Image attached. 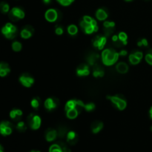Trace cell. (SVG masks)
<instances>
[{
	"label": "cell",
	"mask_w": 152,
	"mask_h": 152,
	"mask_svg": "<svg viewBox=\"0 0 152 152\" xmlns=\"http://www.w3.org/2000/svg\"><path fill=\"white\" fill-rule=\"evenodd\" d=\"M145 60L148 62L149 65H152V54L151 53H147L146 56H145Z\"/></svg>",
	"instance_id": "f35d334b"
},
{
	"label": "cell",
	"mask_w": 152,
	"mask_h": 152,
	"mask_svg": "<svg viewBox=\"0 0 152 152\" xmlns=\"http://www.w3.org/2000/svg\"><path fill=\"white\" fill-rule=\"evenodd\" d=\"M96 16L99 20L102 21L107 19V17H108V13L103 9H99L96 12Z\"/></svg>",
	"instance_id": "d6986e66"
},
{
	"label": "cell",
	"mask_w": 152,
	"mask_h": 152,
	"mask_svg": "<svg viewBox=\"0 0 152 152\" xmlns=\"http://www.w3.org/2000/svg\"><path fill=\"white\" fill-rule=\"evenodd\" d=\"M12 48H13V50L16 52L20 51V50H22V44H21L19 42H13V44H12Z\"/></svg>",
	"instance_id": "4316f807"
},
{
	"label": "cell",
	"mask_w": 152,
	"mask_h": 152,
	"mask_svg": "<svg viewBox=\"0 0 152 152\" xmlns=\"http://www.w3.org/2000/svg\"><path fill=\"white\" fill-rule=\"evenodd\" d=\"M137 45L140 47H142V46H143V47H147V46L148 45V41H147L145 39H142L140 40V41L138 42Z\"/></svg>",
	"instance_id": "8d00e7d4"
},
{
	"label": "cell",
	"mask_w": 152,
	"mask_h": 152,
	"mask_svg": "<svg viewBox=\"0 0 152 152\" xmlns=\"http://www.w3.org/2000/svg\"><path fill=\"white\" fill-rule=\"evenodd\" d=\"M57 144L61 147V148H62L63 152H71V150L68 148V145H67L65 142H64L63 141H59V142H57Z\"/></svg>",
	"instance_id": "83f0119b"
},
{
	"label": "cell",
	"mask_w": 152,
	"mask_h": 152,
	"mask_svg": "<svg viewBox=\"0 0 152 152\" xmlns=\"http://www.w3.org/2000/svg\"><path fill=\"white\" fill-rule=\"evenodd\" d=\"M140 60L141 59H140L139 58L137 57L134 53H132V54H131L130 56H129V61H130V62L132 65H137V64L140 62Z\"/></svg>",
	"instance_id": "484cf974"
},
{
	"label": "cell",
	"mask_w": 152,
	"mask_h": 152,
	"mask_svg": "<svg viewBox=\"0 0 152 152\" xmlns=\"http://www.w3.org/2000/svg\"><path fill=\"white\" fill-rule=\"evenodd\" d=\"M49 152H63L62 151L61 147L58 145L57 143L53 144L50 147V149H49Z\"/></svg>",
	"instance_id": "f1b7e54d"
},
{
	"label": "cell",
	"mask_w": 152,
	"mask_h": 152,
	"mask_svg": "<svg viewBox=\"0 0 152 152\" xmlns=\"http://www.w3.org/2000/svg\"><path fill=\"white\" fill-rule=\"evenodd\" d=\"M66 137L67 142H68V143L71 145H74L75 144H77V142H78V135H77V134L76 133V132H73V131L68 132Z\"/></svg>",
	"instance_id": "8fae6325"
},
{
	"label": "cell",
	"mask_w": 152,
	"mask_h": 152,
	"mask_svg": "<svg viewBox=\"0 0 152 152\" xmlns=\"http://www.w3.org/2000/svg\"><path fill=\"white\" fill-rule=\"evenodd\" d=\"M24 17H25V13L19 7H13L11 10L9 11V18L13 22H16L19 19H23Z\"/></svg>",
	"instance_id": "277c9868"
},
{
	"label": "cell",
	"mask_w": 152,
	"mask_h": 152,
	"mask_svg": "<svg viewBox=\"0 0 152 152\" xmlns=\"http://www.w3.org/2000/svg\"><path fill=\"white\" fill-rule=\"evenodd\" d=\"M45 19L50 22H55L58 19V12L54 9H49L45 13Z\"/></svg>",
	"instance_id": "30bf717a"
},
{
	"label": "cell",
	"mask_w": 152,
	"mask_h": 152,
	"mask_svg": "<svg viewBox=\"0 0 152 152\" xmlns=\"http://www.w3.org/2000/svg\"><path fill=\"white\" fill-rule=\"evenodd\" d=\"M84 108L87 111H93L95 108V105L94 103H88V104H84Z\"/></svg>",
	"instance_id": "d6a6232c"
},
{
	"label": "cell",
	"mask_w": 152,
	"mask_h": 152,
	"mask_svg": "<svg viewBox=\"0 0 152 152\" xmlns=\"http://www.w3.org/2000/svg\"><path fill=\"white\" fill-rule=\"evenodd\" d=\"M83 20H84L85 22H87V23H91V22H92V20H93V19H92L91 16H85L84 17H83Z\"/></svg>",
	"instance_id": "ab89813d"
},
{
	"label": "cell",
	"mask_w": 152,
	"mask_h": 152,
	"mask_svg": "<svg viewBox=\"0 0 152 152\" xmlns=\"http://www.w3.org/2000/svg\"><path fill=\"white\" fill-rule=\"evenodd\" d=\"M43 2L45 3V4H50V2H51V0H43Z\"/></svg>",
	"instance_id": "bcb514c9"
},
{
	"label": "cell",
	"mask_w": 152,
	"mask_h": 152,
	"mask_svg": "<svg viewBox=\"0 0 152 152\" xmlns=\"http://www.w3.org/2000/svg\"><path fill=\"white\" fill-rule=\"evenodd\" d=\"M77 73L78 76H88L89 74V68L86 64H81L78 66L77 69Z\"/></svg>",
	"instance_id": "4fadbf2b"
},
{
	"label": "cell",
	"mask_w": 152,
	"mask_h": 152,
	"mask_svg": "<svg viewBox=\"0 0 152 152\" xmlns=\"http://www.w3.org/2000/svg\"><path fill=\"white\" fill-rule=\"evenodd\" d=\"M103 25L105 28H114L115 24H114V22H109V21H107V22H104Z\"/></svg>",
	"instance_id": "74e56055"
},
{
	"label": "cell",
	"mask_w": 152,
	"mask_h": 152,
	"mask_svg": "<svg viewBox=\"0 0 152 152\" xmlns=\"http://www.w3.org/2000/svg\"><path fill=\"white\" fill-rule=\"evenodd\" d=\"M118 40H119V37H118V36H117V35L113 36V37H112V41L114 42H115L118 41Z\"/></svg>",
	"instance_id": "7bdbcfd3"
},
{
	"label": "cell",
	"mask_w": 152,
	"mask_h": 152,
	"mask_svg": "<svg viewBox=\"0 0 152 152\" xmlns=\"http://www.w3.org/2000/svg\"><path fill=\"white\" fill-rule=\"evenodd\" d=\"M34 29L31 25H26L21 31V37L23 39H28L32 36Z\"/></svg>",
	"instance_id": "7c38bea8"
},
{
	"label": "cell",
	"mask_w": 152,
	"mask_h": 152,
	"mask_svg": "<svg viewBox=\"0 0 152 152\" xmlns=\"http://www.w3.org/2000/svg\"><path fill=\"white\" fill-rule=\"evenodd\" d=\"M10 69L8 64L4 62H0V77H6L10 73Z\"/></svg>",
	"instance_id": "9a60e30c"
},
{
	"label": "cell",
	"mask_w": 152,
	"mask_h": 152,
	"mask_svg": "<svg viewBox=\"0 0 152 152\" xmlns=\"http://www.w3.org/2000/svg\"><path fill=\"white\" fill-rule=\"evenodd\" d=\"M103 128V123L100 121H94L91 124V131L93 133L97 134Z\"/></svg>",
	"instance_id": "e0dca14e"
},
{
	"label": "cell",
	"mask_w": 152,
	"mask_h": 152,
	"mask_svg": "<svg viewBox=\"0 0 152 152\" xmlns=\"http://www.w3.org/2000/svg\"><path fill=\"white\" fill-rule=\"evenodd\" d=\"M76 105H77V103H76V100L68 101V102L66 103V105H65V111H68V110L71 109V108H75Z\"/></svg>",
	"instance_id": "d4e9b609"
},
{
	"label": "cell",
	"mask_w": 152,
	"mask_h": 152,
	"mask_svg": "<svg viewBox=\"0 0 152 152\" xmlns=\"http://www.w3.org/2000/svg\"><path fill=\"white\" fill-rule=\"evenodd\" d=\"M90 24L92 25V26L94 27H94H96V25H97V22H96V21L94 20V19H93V20H92V22H91Z\"/></svg>",
	"instance_id": "ee69618b"
},
{
	"label": "cell",
	"mask_w": 152,
	"mask_h": 152,
	"mask_svg": "<svg viewBox=\"0 0 152 152\" xmlns=\"http://www.w3.org/2000/svg\"><path fill=\"white\" fill-rule=\"evenodd\" d=\"M106 37H102V36H96L93 39V45L95 48H97L99 50L103 48L106 43Z\"/></svg>",
	"instance_id": "ba28073f"
},
{
	"label": "cell",
	"mask_w": 152,
	"mask_h": 152,
	"mask_svg": "<svg viewBox=\"0 0 152 152\" xmlns=\"http://www.w3.org/2000/svg\"><path fill=\"white\" fill-rule=\"evenodd\" d=\"M59 104V100L58 99L55 97H52V98H48L45 100V108H47L48 110L49 111H51V110L54 109L56 106Z\"/></svg>",
	"instance_id": "9c48e42d"
},
{
	"label": "cell",
	"mask_w": 152,
	"mask_h": 152,
	"mask_svg": "<svg viewBox=\"0 0 152 152\" xmlns=\"http://www.w3.org/2000/svg\"><path fill=\"white\" fill-rule=\"evenodd\" d=\"M57 1H59L62 5L63 6H68L69 4H71L74 0H56Z\"/></svg>",
	"instance_id": "d590c367"
},
{
	"label": "cell",
	"mask_w": 152,
	"mask_h": 152,
	"mask_svg": "<svg viewBox=\"0 0 152 152\" xmlns=\"http://www.w3.org/2000/svg\"><path fill=\"white\" fill-rule=\"evenodd\" d=\"M55 32H56V34H57V35H62V34H63V29H62L61 27H58V28H56Z\"/></svg>",
	"instance_id": "60d3db41"
},
{
	"label": "cell",
	"mask_w": 152,
	"mask_h": 152,
	"mask_svg": "<svg viewBox=\"0 0 152 152\" xmlns=\"http://www.w3.org/2000/svg\"><path fill=\"white\" fill-rule=\"evenodd\" d=\"M118 37H119V39H120V41L123 42V45H126L127 44V39H128L127 34L124 32H120V34H119Z\"/></svg>",
	"instance_id": "f546056e"
},
{
	"label": "cell",
	"mask_w": 152,
	"mask_h": 152,
	"mask_svg": "<svg viewBox=\"0 0 152 152\" xmlns=\"http://www.w3.org/2000/svg\"><path fill=\"white\" fill-rule=\"evenodd\" d=\"M109 100H111L120 110H124L126 107V102L124 99L120 97V96H107Z\"/></svg>",
	"instance_id": "8992f818"
},
{
	"label": "cell",
	"mask_w": 152,
	"mask_h": 152,
	"mask_svg": "<svg viewBox=\"0 0 152 152\" xmlns=\"http://www.w3.org/2000/svg\"><path fill=\"white\" fill-rule=\"evenodd\" d=\"M126 1H132V0H126Z\"/></svg>",
	"instance_id": "f907efd6"
},
{
	"label": "cell",
	"mask_w": 152,
	"mask_h": 152,
	"mask_svg": "<svg viewBox=\"0 0 152 152\" xmlns=\"http://www.w3.org/2000/svg\"><path fill=\"white\" fill-rule=\"evenodd\" d=\"M134 54L135 56H137V57L139 58L140 59H142V56H143V55H142V52H140V51L135 52V53H134Z\"/></svg>",
	"instance_id": "b9f144b4"
},
{
	"label": "cell",
	"mask_w": 152,
	"mask_h": 152,
	"mask_svg": "<svg viewBox=\"0 0 152 152\" xmlns=\"http://www.w3.org/2000/svg\"><path fill=\"white\" fill-rule=\"evenodd\" d=\"M93 75L94 77H102L104 76V71L101 67L98 66H95L94 69V72H93Z\"/></svg>",
	"instance_id": "44dd1931"
},
{
	"label": "cell",
	"mask_w": 152,
	"mask_h": 152,
	"mask_svg": "<svg viewBox=\"0 0 152 152\" xmlns=\"http://www.w3.org/2000/svg\"><path fill=\"white\" fill-rule=\"evenodd\" d=\"M84 31L86 33V34H92L93 32H94V27L92 26L91 24H89V25H88L86 28H85Z\"/></svg>",
	"instance_id": "e575fe53"
},
{
	"label": "cell",
	"mask_w": 152,
	"mask_h": 152,
	"mask_svg": "<svg viewBox=\"0 0 152 152\" xmlns=\"http://www.w3.org/2000/svg\"><path fill=\"white\" fill-rule=\"evenodd\" d=\"M0 152H4V148L1 146V145H0Z\"/></svg>",
	"instance_id": "7dc6e473"
},
{
	"label": "cell",
	"mask_w": 152,
	"mask_h": 152,
	"mask_svg": "<svg viewBox=\"0 0 152 152\" xmlns=\"http://www.w3.org/2000/svg\"><path fill=\"white\" fill-rule=\"evenodd\" d=\"M22 116V111L19 109H13L10 112V117L14 121H19Z\"/></svg>",
	"instance_id": "2e32d148"
},
{
	"label": "cell",
	"mask_w": 152,
	"mask_h": 152,
	"mask_svg": "<svg viewBox=\"0 0 152 152\" xmlns=\"http://www.w3.org/2000/svg\"><path fill=\"white\" fill-rule=\"evenodd\" d=\"M116 68H117V71L119 73H120V74H125L129 70V66L125 62H120V63H118L117 65Z\"/></svg>",
	"instance_id": "ac0fdd59"
},
{
	"label": "cell",
	"mask_w": 152,
	"mask_h": 152,
	"mask_svg": "<svg viewBox=\"0 0 152 152\" xmlns=\"http://www.w3.org/2000/svg\"><path fill=\"white\" fill-rule=\"evenodd\" d=\"M68 130H67V129L65 127H64V126H61V127L59 128V129H58L57 131V135L60 138H64L65 136H67V134H68Z\"/></svg>",
	"instance_id": "603a6c76"
},
{
	"label": "cell",
	"mask_w": 152,
	"mask_h": 152,
	"mask_svg": "<svg viewBox=\"0 0 152 152\" xmlns=\"http://www.w3.org/2000/svg\"><path fill=\"white\" fill-rule=\"evenodd\" d=\"M30 152H40V151H30Z\"/></svg>",
	"instance_id": "681fc988"
},
{
	"label": "cell",
	"mask_w": 152,
	"mask_h": 152,
	"mask_svg": "<svg viewBox=\"0 0 152 152\" xmlns=\"http://www.w3.org/2000/svg\"><path fill=\"white\" fill-rule=\"evenodd\" d=\"M149 113H150V117H151V118L152 119V107L151 108V109H150Z\"/></svg>",
	"instance_id": "c3c4849f"
},
{
	"label": "cell",
	"mask_w": 152,
	"mask_h": 152,
	"mask_svg": "<svg viewBox=\"0 0 152 152\" xmlns=\"http://www.w3.org/2000/svg\"><path fill=\"white\" fill-rule=\"evenodd\" d=\"M119 57V53L112 49H105L102 53V62L106 65H111L115 63Z\"/></svg>",
	"instance_id": "6da1fadb"
},
{
	"label": "cell",
	"mask_w": 152,
	"mask_h": 152,
	"mask_svg": "<svg viewBox=\"0 0 152 152\" xmlns=\"http://www.w3.org/2000/svg\"><path fill=\"white\" fill-rule=\"evenodd\" d=\"M151 130H152V127H151Z\"/></svg>",
	"instance_id": "816d5d0a"
},
{
	"label": "cell",
	"mask_w": 152,
	"mask_h": 152,
	"mask_svg": "<svg viewBox=\"0 0 152 152\" xmlns=\"http://www.w3.org/2000/svg\"><path fill=\"white\" fill-rule=\"evenodd\" d=\"M1 33L7 39H13L17 35V28L14 25L8 22L4 26L2 27Z\"/></svg>",
	"instance_id": "7a4b0ae2"
},
{
	"label": "cell",
	"mask_w": 152,
	"mask_h": 152,
	"mask_svg": "<svg viewBox=\"0 0 152 152\" xmlns=\"http://www.w3.org/2000/svg\"><path fill=\"white\" fill-rule=\"evenodd\" d=\"M79 111L76 108H71V109L68 110V111H66L67 117L69 119H75L76 117L78 116L79 114Z\"/></svg>",
	"instance_id": "ffe728a7"
},
{
	"label": "cell",
	"mask_w": 152,
	"mask_h": 152,
	"mask_svg": "<svg viewBox=\"0 0 152 152\" xmlns=\"http://www.w3.org/2000/svg\"><path fill=\"white\" fill-rule=\"evenodd\" d=\"M57 136V131H56L55 129H49L45 132V139L48 142L54 140Z\"/></svg>",
	"instance_id": "5bb4252c"
},
{
	"label": "cell",
	"mask_w": 152,
	"mask_h": 152,
	"mask_svg": "<svg viewBox=\"0 0 152 152\" xmlns=\"http://www.w3.org/2000/svg\"><path fill=\"white\" fill-rule=\"evenodd\" d=\"M19 82L25 87L30 88L34 83V79L28 74H23L19 77Z\"/></svg>",
	"instance_id": "52a82bcc"
},
{
	"label": "cell",
	"mask_w": 152,
	"mask_h": 152,
	"mask_svg": "<svg viewBox=\"0 0 152 152\" xmlns=\"http://www.w3.org/2000/svg\"><path fill=\"white\" fill-rule=\"evenodd\" d=\"M126 54H127L126 50H122V51H120V53H119V55H120V56H126Z\"/></svg>",
	"instance_id": "f6af8a7d"
},
{
	"label": "cell",
	"mask_w": 152,
	"mask_h": 152,
	"mask_svg": "<svg viewBox=\"0 0 152 152\" xmlns=\"http://www.w3.org/2000/svg\"><path fill=\"white\" fill-rule=\"evenodd\" d=\"M98 57H99V56H98V55L92 54L89 56L88 59V62L91 64V65H94L95 62V61L97 59Z\"/></svg>",
	"instance_id": "836d02e7"
},
{
	"label": "cell",
	"mask_w": 152,
	"mask_h": 152,
	"mask_svg": "<svg viewBox=\"0 0 152 152\" xmlns=\"http://www.w3.org/2000/svg\"><path fill=\"white\" fill-rule=\"evenodd\" d=\"M13 126L8 121H3L0 123V134L3 136H8L13 132Z\"/></svg>",
	"instance_id": "5b68a950"
},
{
	"label": "cell",
	"mask_w": 152,
	"mask_h": 152,
	"mask_svg": "<svg viewBox=\"0 0 152 152\" xmlns=\"http://www.w3.org/2000/svg\"><path fill=\"white\" fill-rule=\"evenodd\" d=\"M0 11L2 13H7L10 11V6L5 1L0 2Z\"/></svg>",
	"instance_id": "7402d4cb"
},
{
	"label": "cell",
	"mask_w": 152,
	"mask_h": 152,
	"mask_svg": "<svg viewBox=\"0 0 152 152\" xmlns=\"http://www.w3.org/2000/svg\"><path fill=\"white\" fill-rule=\"evenodd\" d=\"M41 118L39 117V116L34 114V113L30 114L28 117V123L31 129H32L33 130L38 129L41 126Z\"/></svg>",
	"instance_id": "3957f363"
},
{
	"label": "cell",
	"mask_w": 152,
	"mask_h": 152,
	"mask_svg": "<svg viewBox=\"0 0 152 152\" xmlns=\"http://www.w3.org/2000/svg\"><path fill=\"white\" fill-rule=\"evenodd\" d=\"M68 31L69 33V34H71V35H75V34H77L78 29H77V27L76 25H71L70 26H68Z\"/></svg>",
	"instance_id": "4dcf8cb0"
},
{
	"label": "cell",
	"mask_w": 152,
	"mask_h": 152,
	"mask_svg": "<svg viewBox=\"0 0 152 152\" xmlns=\"http://www.w3.org/2000/svg\"><path fill=\"white\" fill-rule=\"evenodd\" d=\"M39 104H40V99L39 98H34V99H32L31 101V105L35 109H37L39 106Z\"/></svg>",
	"instance_id": "1f68e13d"
},
{
	"label": "cell",
	"mask_w": 152,
	"mask_h": 152,
	"mask_svg": "<svg viewBox=\"0 0 152 152\" xmlns=\"http://www.w3.org/2000/svg\"><path fill=\"white\" fill-rule=\"evenodd\" d=\"M16 129L19 132H25L27 129V126L24 122H19L16 126Z\"/></svg>",
	"instance_id": "cb8c5ba5"
}]
</instances>
